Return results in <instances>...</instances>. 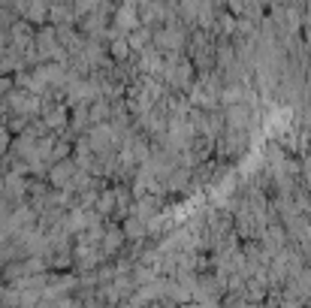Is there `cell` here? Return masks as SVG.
Segmentation results:
<instances>
[{
	"instance_id": "obj_1",
	"label": "cell",
	"mask_w": 311,
	"mask_h": 308,
	"mask_svg": "<svg viewBox=\"0 0 311 308\" xmlns=\"http://www.w3.org/2000/svg\"><path fill=\"white\" fill-rule=\"evenodd\" d=\"M70 175H73V166H70V163H60V166L51 172V181H54V184H64Z\"/></svg>"
}]
</instances>
